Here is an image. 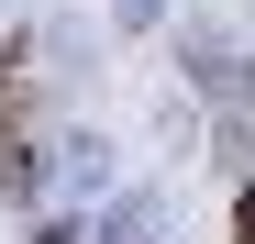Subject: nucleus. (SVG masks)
<instances>
[{
	"instance_id": "obj_2",
	"label": "nucleus",
	"mask_w": 255,
	"mask_h": 244,
	"mask_svg": "<svg viewBox=\"0 0 255 244\" xmlns=\"http://www.w3.org/2000/svg\"><path fill=\"white\" fill-rule=\"evenodd\" d=\"M233 244H255V189H244V200H233Z\"/></svg>"
},
{
	"instance_id": "obj_1",
	"label": "nucleus",
	"mask_w": 255,
	"mask_h": 244,
	"mask_svg": "<svg viewBox=\"0 0 255 244\" xmlns=\"http://www.w3.org/2000/svg\"><path fill=\"white\" fill-rule=\"evenodd\" d=\"M22 122H33V33H11L0 45V155H11V178H22Z\"/></svg>"
}]
</instances>
